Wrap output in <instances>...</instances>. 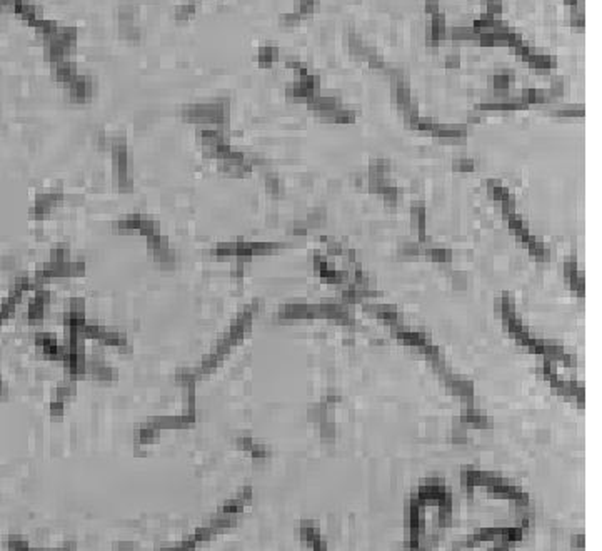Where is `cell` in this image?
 <instances>
[{"label": "cell", "mask_w": 602, "mask_h": 551, "mask_svg": "<svg viewBox=\"0 0 602 551\" xmlns=\"http://www.w3.org/2000/svg\"><path fill=\"white\" fill-rule=\"evenodd\" d=\"M445 39H450L452 42H479V34L474 27H452L447 29Z\"/></svg>", "instance_id": "1"}, {"label": "cell", "mask_w": 602, "mask_h": 551, "mask_svg": "<svg viewBox=\"0 0 602 551\" xmlns=\"http://www.w3.org/2000/svg\"><path fill=\"white\" fill-rule=\"evenodd\" d=\"M514 50H516V59L519 62H529V57H531V44H527L522 40L521 44H517L514 47Z\"/></svg>", "instance_id": "2"}, {"label": "cell", "mask_w": 602, "mask_h": 551, "mask_svg": "<svg viewBox=\"0 0 602 551\" xmlns=\"http://www.w3.org/2000/svg\"><path fill=\"white\" fill-rule=\"evenodd\" d=\"M502 9H504L502 0H487V10H486V12L489 15H492L494 19H501Z\"/></svg>", "instance_id": "3"}, {"label": "cell", "mask_w": 602, "mask_h": 551, "mask_svg": "<svg viewBox=\"0 0 602 551\" xmlns=\"http://www.w3.org/2000/svg\"><path fill=\"white\" fill-rule=\"evenodd\" d=\"M444 64H445L447 69H459V67H460V54L457 50L449 52V54L445 55Z\"/></svg>", "instance_id": "4"}, {"label": "cell", "mask_w": 602, "mask_h": 551, "mask_svg": "<svg viewBox=\"0 0 602 551\" xmlns=\"http://www.w3.org/2000/svg\"><path fill=\"white\" fill-rule=\"evenodd\" d=\"M367 62H369L371 69H374V70H382V69H386V67H387V62L384 60V57L379 55L377 52H374L369 59H367Z\"/></svg>", "instance_id": "5"}, {"label": "cell", "mask_w": 602, "mask_h": 551, "mask_svg": "<svg viewBox=\"0 0 602 551\" xmlns=\"http://www.w3.org/2000/svg\"><path fill=\"white\" fill-rule=\"evenodd\" d=\"M479 45H482V47H494V32H482V34H479Z\"/></svg>", "instance_id": "6"}, {"label": "cell", "mask_w": 602, "mask_h": 551, "mask_svg": "<svg viewBox=\"0 0 602 551\" xmlns=\"http://www.w3.org/2000/svg\"><path fill=\"white\" fill-rule=\"evenodd\" d=\"M424 10H425V14H427V15H434V14L440 12V10H439V0H425Z\"/></svg>", "instance_id": "7"}, {"label": "cell", "mask_w": 602, "mask_h": 551, "mask_svg": "<svg viewBox=\"0 0 602 551\" xmlns=\"http://www.w3.org/2000/svg\"><path fill=\"white\" fill-rule=\"evenodd\" d=\"M564 2H565V4H567V5H569V7H574V5H577V2H579V0H564Z\"/></svg>", "instance_id": "8"}]
</instances>
